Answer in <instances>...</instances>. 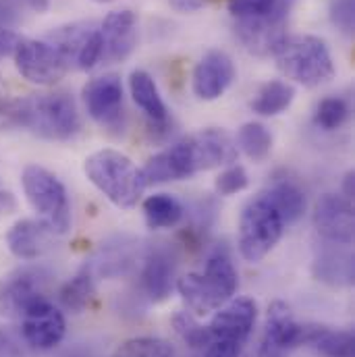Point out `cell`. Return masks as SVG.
I'll return each mask as SVG.
<instances>
[{
	"label": "cell",
	"mask_w": 355,
	"mask_h": 357,
	"mask_svg": "<svg viewBox=\"0 0 355 357\" xmlns=\"http://www.w3.org/2000/svg\"><path fill=\"white\" fill-rule=\"evenodd\" d=\"M287 10L289 6L285 2H278V6L268 15L241 17L235 23V33L252 54L274 56V52L287 38Z\"/></svg>",
	"instance_id": "11"
},
{
	"label": "cell",
	"mask_w": 355,
	"mask_h": 357,
	"mask_svg": "<svg viewBox=\"0 0 355 357\" xmlns=\"http://www.w3.org/2000/svg\"><path fill=\"white\" fill-rule=\"evenodd\" d=\"M73 69L89 71L102 63V33L96 23H71L46 38Z\"/></svg>",
	"instance_id": "10"
},
{
	"label": "cell",
	"mask_w": 355,
	"mask_h": 357,
	"mask_svg": "<svg viewBox=\"0 0 355 357\" xmlns=\"http://www.w3.org/2000/svg\"><path fill=\"white\" fill-rule=\"evenodd\" d=\"M4 199H8V193H4V195H0V208H2V204H4Z\"/></svg>",
	"instance_id": "42"
},
{
	"label": "cell",
	"mask_w": 355,
	"mask_h": 357,
	"mask_svg": "<svg viewBox=\"0 0 355 357\" xmlns=\"http://www.w3.org/2000/svg\"><path fill=\"white\" fill-rule=\"evenodd\" d=\"M250 185V178L243 167L239 165H233L229 169H225L218 178H216V191L220 195H233V193H239L243 191L246 187Z\"/></svg>",
	"instance_id": "32"
},
{
	"label": "cell",
	"mask_w": 355,
	"mask_h": 357,
	"mask_svg": "<svg viewBox=\"0 0 355 357\" xmlns=\"http://www.w3.org/2000/svg\"><path fill=\"white\" fill-rule=\"evenodd\" d=\"M23 4H27L29 8H33V10H38V13H42V10H46L48 8V0H21Z\"/></svg>",
	"instance_id": "40"
},
{
	"label": "cell",
	"mask_w": 355,
	"mask_h": 357,
	"mask_svg": "<svg viewBox=\"0 0 355 357\" xmlns=\"http://www.w3.org/2000/svg\"><path fill=\"white\" fill-rule=\"evenodd\" d=\"M235 79V65L222 50H210L193 69V91L199 100L220 98Z\"/></svg>",
	"instance_id": "18"
},
{
	"label": "cell",
	"mask_w": 355,
	"mask_h": 357,
	"mask_svg": "<svg viewBox=\"0 0 355 357\" xmlns=\"http://www.w3.org/2000/svg\"><path fill=\"white\" fill-rule=\"evenodd\" d=\"M285 231L280 214L266 197L252 199L239 218V252L248 262H260L274 250Z\"/></svg>",
	"instance_id": "7"
},
{
	"label": "cell",
	"mask_w": 355,
	"mask_h": 357,
	"mask_svg": "<svg viewBox=\"0 0 355 357\" xmlns=\"http://www.w3.org/2000/svg\"><path fill=\"white\" fill-rule=\"evenodd\" d=\"M96 2H110V0H96Z\"/></svg>",
	"instance_id": "43"
},
{
	"label": "cell",
	"mask_w": 355,
	"mask_h": 357,
	"mask_svg": "<svg viewBox=\"0 0 355 357\" xmlns=\"http://www.w3.org/2000/svg\"><path fill=\"white\" fill-rule=\"evenodd\" d=\"M6 116L29 129L33 135L65 142L80 133L82 116L73 96L67 91L31 93L6 106Z\"/></svg>",
	"instance_id": "2"
},
{
	"label": "cell",
	"mask_w": 355,
	"mask_h": 357,
	"mask_svg": "<svg viewBox=\"0 0 355 357\" xmlns=\"http://www.w3.org/2000/svg\"><path fill=\"white\" fill-rule=\"evenodd\" d=\"M89 116L106 129H119L123 121V86L116 75L91 79L84 88Z\"/></svg>",
	"instance_id": "16"
},
{
	"label": "cell",
	"mask_w": 355,
	"mask_h": 357,
	"mask_svg": "<svg viewBox=\"0 0 355 357\" xmlns=\"http://www.w3.org/2000/svg\"><path fill=\"white\" fill-rule=\"evenodd\" d=\"M129 89L135 100V104L148 114L150 125L154 127H167L169 125V108L156 88V82L146 71H133L129 79Z\"/></svg>",
	"instance_id": "22"
},
{
	"label": "cell",
	"mask_w": 355,
	"mask_h": 357,
	"mask_svg": "<svg viewBox=\"0 0 355 357\" xmlns=\"http://www.w3.org/2000/svg\"><path fill=\"white\" fill-rule=\"evenodd\" d=\"M54 233L44 220H17L6 233V245L19 260H38L52 248Z\"/></svg>",
	"instance_id": "19"
},
{
	"label": "cell",
	"mask_w": 355,
	"mask_h": 357,
	"mask_svg": "<svg viewBox=\"0 0 355 357\" xmlns=\"http://www.w3.org/2000/svg\"><path fill=\"white\" fill-rule=\"evenodd\" d=\"M202 351H204L202 357H246V345L225 343V341H210Z\"/></svg>",
	"instance_id": "36"
},
{
	"label": "cell",
	"mask_w": 355,
	"mask_h": 357,
	"mask_svg": "<svg viewBox=\"0 0 355 357\" xmlns=\"http://www.w3.org/2000/svg\"><path fill=\"white\" fill-rule=\"evenodd\" d=\"M102 63L125 61L137 44V19L131 10H114L100 23Z\"/></svg>",
	"instance_id": "17"
},
{
	"label": "cell",
	"mask_w": 355,
	"mask_h": 357,
	"mask_svg": "<svg viewBox=\"0 0 355 357\" xmlns=\"http://www.w3.org/2000/svg\"><path fill=\"white\" fill-rule=\"evenodd\" d=\"M278 71L305 86L316 88L335 77V63L324 40L316 36H287L274 52Z\"/></svg>",
	"instance_id": "5"
},
{
	"label": "cell",
	"mask_w": 355,
	"mask_h": 357,
	"mask_svg": "<svg viewBox=\"0 0 355 357\" xmlns=\"http://www.w3.org/2000/svg\"><path fill=\"white\" fill-rule=\"evenodd\" d=\"M84 173L91 185H96L119 208H133L146 189L142 173L131 158L110 148L89 154Z\"/></svg>",
	"instance_id": "4"
},
{
	"label": "cell",
	"mask_w": 355,
	"mask_h": 357,
	"mask_svg": "<svg viewBox=\"0 0 355 357\" xmlns=\"http://www.w3.org/2000/svg\"><path fill=\"white\" fill-rule=\"evenodd\" d=\"M237 146L243 150L246 156L260 162L270 154L272 135L262 123H246L237 133Z\"/></svg>",
	"instance_id": "28"
},
{
	"label": "cell",
	"mask_w": 355,
	"mask_h": 357,
	"mask_svg": "<svg viewBox=\"0 0 355 357\" xmlns=\"http://www.w3.org/2000/svg\"><path fill=\"white\" fill-rule=\"evenodd\" d=\"M293 98H295L293 86L274 79V82H268L266 86H262L256 100L252 102V108H254V112H258L262 116H274V114L285 112L291 106Z\"/></svg>",
	"instance_id": "27"
},
{
	"label": "cell",
	"mask_w": 355,
	"mask_h": 357,
	"mask_svg": "<svg viewBox=\"0 0 355 357\" xmlns=\"http://www.w3.org/2000/svg\"><path fill=\"white\" fill-rule=\"evenodd\" d=\"M305 345H312L318 354H322L324 357L355 356L354 335L349 331H335V328L310 324Z\"/></svg>",
	"instance_id": "24"
},
{
	"label": "cell",
	"mask_w": 355,
	"mask_h": 357,
	"mask_svg": "<svg viewBox=\"0 0 355 357\" xmlns=\"http://www.w3.org/2000/svg\"><path fill=\"white\" fill-rule=\"evenodd\" d=\"M347 199H354V173H349L345 177V193H343Z\"/></svg>",
	"instance_id": "41"
},
{
	"label": "cell",
	"mask_w": 355,
	"mask_h": 357,
	"mask_svg": "<svg viewBox=\"0 0 355 357\" xmlns=\"http://www.w3.org/2000/svg\"><path fill=\"white\" fill-rule=\"evenodd\" d=\"M21 185L31 208L42 216L54 235H65L71 227V208L65 185L38 165L23 169Z\"/></svg>",
	"instance_id": "6"
},
{
	"label": "cell",
	"mask_w": 355,
	"mask_h": 357,
	"mask_svg": "<svg viewBox=\"0 0 355 357\" xmlns=\"http://www.w3.org/2000/svg\"><path fill=\"white\" fill-rule=\"evenodd\" d=\"M50 272L38 266L13 270L0 278V316L21 318L29 305L46 297Z\"/></svg>",
	"instance_id": "9"
},
{
	"label": "cell",
	"mask_w": 355,
	"mask_h": 357,
	"mask_svg": "<svg viewBox=\"0 0 355 357\" xmlns=\"http://www.w3.org/2000/svg\"><path fill=\"white\" fill-rule=\"evenodd\" d=\"M280 0H229V10L241 19V17H260L268 15L278 6Z\"/></svg>",
	"instance_id": "33"
},
{
	"label": "cell",
	"mask_w": 355,
	"mask_h": 357,
	"mask_svg": "<svg viewBox=\"0 0 355 357\" xmlns=\"http://www.w3.org/2000/svg\"><path fill=\"white\" fill-rule=\"evenodd\" d=\"M19 320H21V337L25 345L33 349L48 351L65 339V331H67L65 316L59 307H54L48 301V297L29 305Z\"/></svg>",
	"instance_id": "12"
},
{
	"label": "cell",
	"mask_w": 355,
	"mask_h": 357,
	"mask_svg": "<svg viewBox=\"0 0 355 357\" xmlns=\"http://www.w3.org/2000/svg\"><path fill=\"white\" fill-rule=\"evenodd\" d=\"M175 256L167 248H156L146 256L142 270V287L150 301L158 303L171 295L175 284Z\"/></svg>",
	"instance_id": "20"
},
{
	"label": "cell",
	"mask_w": 355,
	"mask_h": 357,
	"mask_svg": "<svg viewBox=\"0 0 355 357\" xmlns=\"http://www.w3.org/2000/svg\"><path fill=\"white\" fill-rule=\"evenodd\" d=\"M314 276L331 287H349L354 282V254L349 245L341 243H328L324 241V248L318 252L314 264Z\"/></svg>",
	"instance_id": "21"
},
{
	"label": "cell",
	"mask_w": 355,
	"mask_h": 357,
	"mask_svg": "<svg viewBox=\"0 0 355 357\" xmlns=\"http://www.w3.org/2000/svg\"><path fill=\"white\" fill-rule=\"evenodd\" d=\"M144 216L150 229H171L183 218V206L169 193H154L144 202Z\"/></svg>",
	"instance_id": "26"
},
{
	"label": "cell",
	"mask_w": 355,
	"mask_h": 357,
	"mask_svg": "<svg viewBox=\"0 0 355 357\" xmlns=\"http://www.w3.org/2000/svg\"><path fill=\"white\" fill-rule=\"evenodd\" d=\"M13 56L17 71L36 86H54L71 71L65 56L48 40L21 38Z\"/></svg>",
	"instance_id": "8"
},
{
	"label": "cell",
	"mask_w": 355,
	"mask_h": 357,
	"mask_svg": "<svg viewBox=\"0 0 355 357\" xmlns=\"http://www.w3.org/2000/svg\"><path fill=\"white\" fill-rule=\"evenodd\" d=\"M258 318V305L254 299L239 297L227 301L216 310L208 324L210 341H225V343H239L246 345L250 335L254 333Z\"/></svg>",
	"instance_id": "13"
},
{
	"label": "cell",
	"mask_w": 355,
	"mask_h": 357,
	"mask_svg": "<svg viewBox=\"0 0 355 357\" xmlns=\"http://www.w3.org/2000/svg\"><path fill=\"white\" fill-rule=\"evenodd\" d=\"M173 8H177L179 13H193L199 10L202 6H206L210 0H169Z\"/></svg>",
	"instance_id": "39"
},
{
	"label": "cell",
	"mask_w": 355,
	"mask_h": 357,
	"mask_svg": "<svg viewBox=\"0 0 355 357\" xmlns=\"http://www.w3.org/2000/svg\"><path fill=\"white\" fill-rule=\"evenodd\" d=\"M173 326L177 331V335L193 349H204L210 343V333L208 326H202L191 314L187 312H179L173 318Z\"/></svg>",
	"instance_id": "31"
},
{
	"label": "cell",
	"mask_w": 355,
	"mask_h": 357,
	"mask_svg": "<svg viewBox=\"0 0 355 357\" xmlns=\"http://www.w3.org/2000/svg\"><path fill=\"white\" fill-rule=\"evenodd\" d=\"M237 284V270L229 254L225 250H216L208 256L204 272H189L179 278L177 291L189 312L195 316H208L231 301Z\"/></svg>",
	"instance_id": "3"
},
{
	"label": "cell",
	"mask_w": 355,
	"mask_h": 357,
	"mask_svg": "<svg viewBox=\"0 0 355 357\" xmlns=\"http://www.w3.org/2000/svg\"><path fill=\"white\" fill-rule=\"evenodd\" d=\"M262 197H266L272 204V208L280 214L285 225L295 222L305 212V195H303L301 187L297 183H293L291 178L274 181L262 193Z\"/></svg>",
	"instance_id": "23"
},
{
	"label": "cell",
	"mask_w": 355,
	"mask_h": 357,
	"mask_svg": "<svg viewBox=\"0 0 355 357\" xmlns=\"http://www.w3.org/2000/svg\"><path fill=\"white\" fill-rule=\"evenodd\" d=\"M19 21V8L13 0H0V27H10Z\"/></svg>",
	"instance_id": "38"
},
{
	"label": "cell",
	"mask_w": 355,
	"mask_h": 357,
	"mask_svg": "<svg viewBox=\"0 0 355 357\" xmlns=\"http://www.w3.org/2000/svg\"><path fill=\"white\" fill-rule=\"evenodd\" d=\"M23 337L10 328L0 326V357H21L23 354Z\"/></svg>",
	"instance_id": "35"
},
{
	"label": "cell",
	"mask_w": 355,
	"mask_h": 357,
	"mask_svg": "<svg viewBox=\"0 0 355 357\" xmlns=\"http://www.w3.org/2000/svg\"><path fill=\"white\" fill-rule=\"evenodd\" d=\"M96 295V284H93V272L91 266L82 268L71 280H67L63 284V289L59 291V299L61 303L69 310V312H84L89 307L91 299Z\"/></svg>",
	"instance_id": "25"
},
{
	"label": "cell",
	"mask_w": 355,
	"mask_h": 357,
	"mask_svg": "<svg viewBox=\"0 0 355 357\" xmlns=\"http://www.w3.org/2000/svg\"><path fill=\"white\" fill-rule=\"evenodd\" d=\"M310 324H299L287 303L274 301L268 307L266 335L262 341V357H282L287 351L305 345Z\"/></svg>",
	"instance_id": "15"
},
{
	"label": "cell",
	"mask_w": 355,
	"mask_h": 357,
	"mask_svg": "<svg viewBox=\"0 0 355 357\" xmlns=\"http://www.w3.org/2000/svg\"><path fill=\"white\" fill-rule=\"evenodd\" d=\"M314 227L322 241L352 245L354 243V202L345 195L324 193L314 208Z\"/></svg>",
	"instance_id": "14"
},
{
	"label": "cell",
	"mask_w": 355,
	"mask_h": 357,
	"mask_svg": "<svg viewBox=\"0 0 355 357\" xmlns=\"http://www.w3.org/2000/svg\"><path fill=\"white\" fill-rule=\"evenodd\" d=\"M331 21L343 33H352L355 23V0H331Z\"/></svg>",
	"instance_id": "34"
},
{
	"label": "cell",
	"mask_w": 355,
	"mask_h": 357,
	"mask_svg": "<svg viewBox=\"0 0 355 357\" xmlns=\"http://www.w3.org/2000/svg\"><path fill=\"white\" fill-rule=\"evenodd\" d=\"M347 116H349V106H347V102H345L343 98L333 96V98H324V100L318 104L314 121H316L318 127H322V129H326V131H333V129H339V127L347 121Z\"/></svg>",
	"instance_id": "30"
},
{
	"label": "cell",
	"mask_w": 355,
	"mask_h": 357,
	"mask_svg": "<svg viewBox=\"0 0 355 357\" xmlns=\"http://www.w3.org/2000/svg\"><path fill=\"white\" fill-rule=\"evenodd\" d=\"M114 357H175V349L165 339L139 337V339L125 341L116 349Z\"/></svg>",
	"instance_id": "29"
},
{
	"label": "cell",
	"mask_w": 355,
	"mask_h": 357,
	"mask_svg": "<svg viewBox=\"0 0 355 357\" xmlns=\"http://www.w3.org/2000/svg\"><path fill=\"white\" fill-rule=\"evenodd\" d=\"M237 160V144L222 129H204L152 156L139 171L144 185H158L212 171Z\"/></svg>",
	"instance_id": "1"
},
{
	"label": "cell",
	"mask_w": 355,
	"mask_h": 357,
	"mask_svg": "<svg viewBox=\"0 0 355 357\" xmlns=\"http://www.w3.org/2000/svg\"><path fill=\"white\" fill-rule=\"evenodd\" d=\"M19 42H21V38H19L13 29L0 27V56H10V54H15Z\"/></svg>",
	"instance_id": "37"
}]
</instances>
